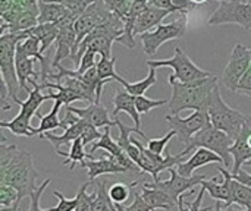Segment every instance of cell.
<instances>
[{"label":"cell","mask_w":251,"mask_h":211,"mask_svg":"<svg viewBox=\"0 0 251 211\" xmlns=\"http://www.w3.org/2000/svg\"><path fill=\"white\" fill-rule=\"evenodd\" d=\"M28 209H29V206L25 209V200H22V201L16 203V204L12 206V207H1L0 211H28Z\"/></svg>","instance_id":"cell-49"},{"label":"cell","mask_w":251,"mask_h":211,"mask_svg":"<svg viewBox=\"0 0 251 211\" xmlns=\"http://www.w3.org/2000/svg\"><path fill=\"white\" fill-rule=\"evenodd\" d=\"M16 203H19L18 191L7 184H0V206L1 207H12Z\"/></svg>","instance_id":"cell-35"},{"label":"cell","mask_w":251,"mask_h":211,"mask_svg":"<svg viewBox=\"0 0 251 211\" xmlns=\"http://www.w3.org/2000/svg\"><path fill=\"white\" fill-rule=\"evenodd\" d=\"M171 178L169 181H159V182H153V185L162 191H165L176 204L178 200L181 198V195H184L185 192L193 191L197 185H201L203 181L209 179L207 175H193L190 178H185L182 175L178 173V170L174 167L169 170Z\"/></svg>","instance_id":"cell-13"},{"label":"cell","mask_w":251,"mask_h":211,"mask_svg":"<svg viewBox=\"0 0 251 211\" xmlns=\"http://www.w3.org/2000/svg\"><path fill=\"white\" fill-rule=\"evenodd\" d=\"M103 1H104L106 7L112 13L118 15L124 22H125V19H126V16H128L131 7L134 4V0H103Z\"/></svg>","instance_id":"cell-34"},{"label":"cell","mask_w":251,"mask_h":211,"mask_svg":"<svg viewBox=\"0 0 251 211\" xmlns=\"http://www.w3.org/2000/svg\"><path fill=\"white\" fill-rule=\"evenodd\" d=\"M234 144V140L226 135L225 132L216 129L212 123L209 126H206L204 129H201L199 134H196L190 142L185 145V148L181 151L182 156H187L188 153L197 150V148H207L213 153H216L222 160H224V167L228 169L231 167V164H234L232 162V156L229 153L231 145Z\"/></svg>","instance_id":"cell-6"},{"label":"cell","mask_w":251,"mask_h":211,"mask_svg":"<svg viewBox=\"0 0 251 211\" xmlns=\"http://www.w3.org/2000/svg\"><path fill=\"white\" fill-rule=\"evenodd\" d=\"M50 182H51V179L47 178V179L37 188V191L31 194V197H29V209H28V211H43L40 209V200H41V195H43L44 189L50 185Z\"/></svg>","instance_id":"cell-40"},{"label":"cell","mask_w":251,"mask_h":211,"mask_svg":"<svg viewBox=\"0 0 251 211\" xmlns=\"http://www.w3.org/2000/svg\"><path fill=\"white\" fill-rule=\"evenodd\" d=\"M101 135H103V134H100V132L97 131V128H94L93 125L88 123V125L85 126L84 132H82L81 140H82L84 145H88V144L93 142V141H99V140L101 138Z\"/></svg>","instance_id":"cell-41"},{"label":"cell","mask_w":251,"mask_h":211,"mask_svg":"<svg viewBox=\"0 0 251 211\" xmlns=\"http://www.w3.org/2000/svg\"><path fill=\"white\" fill-rule=\"evenodd\" d=\"M231 206H243L247 211H251V188L232 179L231 175Z\"/></svg>","instance_id":"cell-29"},{"label":"cell","mask_w":251,"mask_h":211,"mask_svg":"<svg viewBox=\"0 0 251 211\" xmlns=\"http://www.w3.org/2000/svg\"><path fill=\"white\" fill-rule=\"evenodd\" d=\"M215 163L224 164V160L216 153H213L207 148H197V150H194L193 156L187 162H182L181 164L176 166V170L179 175L190 178V176H193L196 169L204 167L207 164H215Z\"/></svg>","instance_id":"cell-17"},{"label":"cell","mask_w":251,"mask_h":211,"mask_svg":"<svg viewBox=\"0 0 251 211\" xmlns=\"http://www.w3.org/2000/svg\"><path fill=\"white\" fill-rule=\"evenodd\" d=\"M99 150H104L106 153L112 154L121 166H124L128 172H141V169L128 157V154L119 147L118 141L112 138L110 135V128H104V132L101 135V138L99 141H96V144L90 148V154L99 151Z\"/></svg>","instance_id":"cell-14"},{"label":"cell","mask_w":251,"mask_h":211,"mask_svg":"<svg viewBox=\"0 0 251 211\" xmlns=\"http://www.w3.org/2000/svg\"><path fill=\"white\" fill-rule=\"evenodd\" d=\"M147 66L149 68H162V66H166V68H172L174 70V78L179 82H184V84H188V82H193V81H199V79H203V78H209L212 76L210 72L207 70H203L200 69L190 57L188 54L179 47L176 46L175 47V54L174 57L171 59H166V60H147Z\"/></svg>","instance_id":"cell-7"},{"label":"cell","mask_w":251,"mask_h":211,"mask_svg":"<svg viewBox=\"0 0 251 211\" xmlns=\"http://www.w3.org/2000/svg\"><path fill=\"white\" fill-rule=\"evenodd\" d=\"M231 175H232V173H231ZM232 179H235V181H238L240 184L247 185V187H250L251 188V173H247V172H244V170H240L237 175H232Z\"/></svg>","instance_id":"cell-48"},{"label":"cell","mask_w":251,"mask_h":211,"mask_svg":"<svg viewBox=\"0 0 251 211\" xmlns=\"http://www.w3.org/2000/svg\"><path fill=\"white\" fill-rule=\"evenodd\" d=\"M218 1H222V0H218ZM247 1H250V3H251V0H247Z\"/></svg>","instance_id":"cell-52"},{"label":"cell","mask_w":251,"mask_h":211,"mask_svg":"<svg viewBox=\"0 0 251 211\" xmlns=\"http://www.w3.org/2000/svg\"><path fill=\"white\" fill-rule=\"evenodd\" d=\"M49 97L47 94H41L40 84L32 87L31 93L28 94L26 100H19L16 98L13 103L19 106V113L12 119V120H1L0 128L1 129H9L10 134L16 137H34L35 128L31 126V119L34 115H38V109L43 104V101H47Z\"/></svg>","instance_id":"cell-5"},{"label":"cell","mask_w":251,"mask_h":211,"mask_svg":"<svg viewBox=\"0 0 251 211\" xmlns=\"http://www.w3.org/2000/svg\"><path fill=\"white\" fill-rule=\"evenodd\" d=\"M87 125H88V122H85V120L81 119V120L76 122L75 125L66 128L65 132H63L62 135H54V134L46 132V134H43L40 138H41V140H47V141L54 147V150L57 151V150L60 148V145H65V144L71 145L75 140L81 138V137H82V132H84V129H85Z\"/></svg>","instance_id":"cell-23"},{"label":"cell","mask_w":251,"mask_h":211,"mask_svg":"<svg viewBox=\"0 0 251 211\" xmlns=\"http://www.w3.org/2000/svg\"><path fill=\"white\" fill-rule=\"evenodd\" d=\"M156 82H157V69H156V68H150V69H149V75H147L144 79H141V81L128 82V81H125L124 78H121V81H119V84L124 87V90H126V91H128L131 95H134V97L144 95L146 91H147L151 85H154Z\"/></svg>","instance_id":"cell-28"},{"label":"cell","mask_w":251,"mask_h":211,"mask_svg":"<svg viewBox=\"0 0 251 211\" xmlns=\"http://www.w3.org/2000/svg\"><path fill=\"white\" fill-rule=\"evenodd\" d=\"M250 51H251V48H250Z\"/></svg>","instance_id":"cell-53"},{"label":"cell","mask_w":251,"mask_h":211,"mask_svg":"<svg viewBox=\"0 0 251 211\" xmlns=\"http://www.w3.org/2000/svg\"><path fill=\"white\" fill-rule=\"evenodd\" d=\"M84 142H82V140L81 138H78V140H75L72 144H71V150L68 151V153H63V151H60V150H57L56 151V154L57 156H63V157H66V160L62 163L63 166H71V170L74 169V166L76 164V163H79V164H82L87 159L88 160H94V157H93V154H90V153H85L84 151Z\"/></svg>","instance_id":"cell-26"},{"label":"cell","mask_w":251,"mask_h":211,"mask_svg":"<svg viewBox=\"0 0 251 211\" xmlns=\"http://www.w3.org/2000/svg\"><path fill=\"white\" fill-rule=\"evenodd\" d=\"M171 13H174V12L166 10V9H157V7H153V6H147V9L138 16V19L135 22L134 35H141L144 32H149L154 26L162 25L160 22Z\"/></svg>","instance_id":"cell-21"},{"label":"cell","mask_w":251,"mask_h":211,"mask_svg":"<svg viewBox=\"0 0 251 211\" xmlns=\"http://www.w3.org/2000/svg\"><path fill=\"white\" fill-rule=\"evenodd\" d=\"M165 120L169 126V131H174L179 141L185 145L196 134H199L201 129L212 123L207 110H197L185 119L179 117L178 115H168L165 116Z\"/></svg>","instance_id":"cell-10"},{"label":"cell","mask_w":251,"mask_h":211,"mask_svg":"<svg viewBox=\"0 0 251 211\" xmlns=\"http://www.w3.org/2000/svg\"><path fill=\"white\" fill-rule=\"evenodd\" d=\"M28 29L22 32H6L0 35V72H1V84L6 85L9 98L15 101L18 97V91L21 88L18 75H16V66H15V57H16V47L18 44L28 38Z\"/></svg>","instance_id":"cell-4"},{"label":"cell","mask_w":251,"mask_h":211,"mask_svg":"<svg viewBox=\"0 0 251 211\" xmlns=\"http://www.w3.org/2000/svg\"><path fill=\"white\" fill-rule=\"evenodd\" d=\"M75 16H68L66 19L57 22L59 35L56 40V53L51 60V68L57 69L63 59L72 57L75 44H76V32H75Z\"/></svg>","instance_id":"cell-12"},{"label":"cell","mask_w":251,"mask_h":211,"mask_svg":"<svg viewBox=\"0 0 251 211\" xmlns=\"http://www.w3.org/2000/svg\"><path fill=\"white\" fill-rule=\"evenodd\" d=\"M251 65V51L241 43L235 44L229 57V62L226 63L224 72H222V84L226 90L237 93L238 84L247 69Z\"/></svg>","instance_id":"cell-11"},{"label":"cell","mask_w":251,"mask_h":211,"mask_svg":"<svg viewBox=\"0 0 251 211\" xmlns=\"http://www.w3.org/2000/svg\"><path fill=\"white\" fill-rule=\"evenodd\" d=\"M240 25L251 29V3L246 0H222L218 9L210 15L209 25Z\"/></svg>","instance_id":"cell-8"},{"label":"cell","mask_w":251,"mask_h":211,"mask_svg":"<svg viewBox=\"0 0 251 211\" xmlns=\"http://www.w3.org/2000/svg\"><path fill=\"white\" fill-rule=\"evenodd\" d=\"M166 104H168L166 100H151V98H147L146 95L135 97V106H137V110L140 115H146L150 110L160 107V106H166Z\"/></svg>","instance_id":"cell-36"},{"label":"cell","mask_w":251,"mask_h":211,"mask_svg":"<svg viewBox=\"0 0 251 211\" xmlns=\"http://www.w3.org/2000/svg\"><path fill=\"white\" fill-rule=\"evenodd\" d=\"M238 137H240V138H243V140L247 142V145L251 148V116H250V119L246 122V125L243 126V129H241V132H240V135H238ZM238 137H237V138H238ZM244 166L251 167V160L250 162H247Z\"/></svg>","instance_id":"cell-45"},{"label":"cell","mask_w":251,"mask_h":211,"mask_svg":"<svg viewBox=\"0 0 251 211\" xmlns=\"http://www.w3.org/2000/svg\"><path fill=\"white\" fill-rule=\"evenodd\" d=\"M53 195L59 200V204L51 209H46L43 211H75L76 209V197L75 198H66L62 192L54 191Z\"/></svg>","instance_id":"cell-38"},{"label":"cell","mask_w":251,"mask_h":211,"mask_svg":"<svg viewBox=\"0 0 251 211\" xmlns=\"http://www.w3.org/2000/svg\"><path fill=\"white\" fill-rule=\"evenodd\" d=\"M172 6L175 12L181 13V16H187L196 7V4L191 0H172Z\"/></svg>","instance_id":"cell-42"},{"label":"cell","mask_w":251,"mask_h":211,"mask_svg":"<svg viewBox=\"0 0 251 211\" xmlns=\"http://www.w3.org/2000/svg\"><path fill=\"white\" fill-rule=\"evenodd\" d=\"M175 135H176V134H175L174 131H169L165 137H162V138H159V140H149L147 148H149L151 153L157 154V156H163V153H165L166 148H168L169 141H171Z\"/></svg>","instance_id":"cell-37"},{"label":"cell","mask_w":251,"mask_h":211,"mask_svg":"<svg viewBox=\"0 0 251 211\" xmlns=\"http://www.w3.org/2000/svg\"><path fill=\"white\" fill-rule=\"evenodd\" d=\"M50 1H56L60 3L62 6H65L72 16H75L76 19L91 6L94 4L97 0H50Z\"/></svg>","instance_id":"cell-32"},{"label":"cell","mask_w":251,"mask_h":211,"mask_svg":"<svg viewBox=\"0 0 251 211\" xmlns=\"http://www.w3.org/2000/svg\"><path fill=\"white\" fill-rule=\"evenodd\" d=\"M237 93L238 94H246V95L251 97V65L250 68L247 69V72L244 73V76L241 78V81L238 84V88H237Z\"/></svg>","instance_id":"cell-44"},{"label":"cell","mask_w":251,"mask_h":211,"mask_svg":"<svg viewBox=\"0 0 251 211\" xmlns=\"http://www.w3.org/2000/svg\"><path fill=\"white\" fill-rule=\"evenodd\" d=\"M141 197L144 198V201L153 209V210H171L172 207L176 206V203L162 189L156 188L153 184H143L141 188Z\"/></svg>","instance_id":"cell-22"},{"label":"cell","mask_w":251,"mask_h":211,"mask_svg":"<svg viewBox=\"0 0 251 211\" xmlns=\"http://www.w3.org/2000/svg\"><path fill=\"white\" fill-rule=\"evenodd\" d=\"M68 112L75 113L79 119L88 122L90 125H93L94 128H112L116 125V120H112L109 117V113L106 110V107L101 106V103H91L87 107L78 109L74 106H66Z\"/></svg>","instance_id":"cell-15"},{"label":"cell","mask_w":251,"mask_h":211,"mask_svg":"<svg viewBox=\"0 0 251 211\" xmlns=\"http://www.w3.org/2000/svg\"><path fill=\"white\" fill-rule=\"evenodd\" d=\"M115 65H116V57H115V56L110 57V59L101 57V56H100V59H99L96 68H97L99 79H100V82H101L103 85H106V84L110 82V81H118V82L121 81L122 76H121L119 73H116Z\"/></svg>","instance_id":"cell-30"},{"label":"cell","mask_w":251,"mask_h":211,"mask_svg":"<svg viewBox=\"0 0 251 211\" xmlns=\"http://www.w3.org/2000/svg\"><path fill=\"white\" fill-rule=\"evenodd\" d=\"M29 35H34L41 43V53H44L59 35V25L57 23H38L34 28L28 29Z\"/></svg>","instance_id":"cell-25"},{"label":"cell","mask_w":251,"mask_h":211,"mask_svg":"<svg viewBox=\"0 0 251 211\" xmlns=\"http://www.w3.org/2000/svg\"><path fill=\"white\" fill-rule=\"evenodd\" d=\"M215 211H247V210H238V209H235V207H222L221 206V201H216V204H215Z\"/></svg>","instance_id":"cell-50"},{"label":"cell","mask_w":251,"mask_h":211,"mask_svg":"<svg viewBox=\"0 0 251 211\" xmlns=\"http://www.w3.org/2000/svg\"><path fill=\"white\" fill-rule=\"evenodd\" d=\"M125 112L131 116V119L135 123V128L141 129V119H140V113L137 110L135 106V97L131 95L126 90H118L113 95V110H112V117L116 119V116Z\"/></svg>","instance_id":"cell-20"},{"label":"cell","mask_w":251,"mask_h":211,"mask_svg":"<svg viewBox=\"0 0 251 211\" xmlns=\"http://www.w3.org/2000/svg\"><path fill=\"white\" fill-rule=\"evenodd\" d=\"M207 112H209L212 125L216 129H219V131L225 132L226 135H229L234 141L240 135V132H241L243 126L246 125V122L250 119V115L241 113L240 110L229 107L224 101L219 85L213 90V93L210 95Z\"/></svg>","instance_id":"cell-3"},{"label":"cell","mask_w":251,"mask_h":211,"mask_svg":"<svg viewBox=\"0 0 251 211\" xmlns=\"http://www.w3.org/2000/svg\"><path fill=\"white\" fill-rule=\"evenodd\" d=\"M96 56H97V53H94L93 50H87V51L84 53V56L81 57L79 66H78L75 70H76L79 75H84L87 70H90L91 68H94V66L97 65L99 60H96Z\"/></svg>","instance_id":"cell-39"},{"label":"cell","mask_w":251,"mask_h":211,"mask_svg":"<svg viewBox=\"0 0 251 211\" xmlns=\"http://www.w3.org/2000/svg\"><path fill=\"white\" fill-rule=\"evenodd\" d=\"M168 81L172 87V95L168 101V107L175 116L184 110H207L210 95L218 87V78L215 75L188 84L179 82L174 75H169Z\"/></svg>","instance_id":"cell-2"},{"label":"cell","mask_w":251,"mask_h":211,"mask_svg":"<svg viewBox=\"0 0 251 211\" xmlns=\"http://www.w3.org/2000/svg\"><path fill=\"white\" fill-rule=\"evenodd\" d=\"M37 170L34 157L28 151L18 150L13 144H6L1 135L0 142V184H7L18 191L19 201L29 198L37 191Z\"/></svg>","instance_id":"cell-1"},{"label":"cell","mask_w":251,"mask_h":211,"mask_svg":"<svg viewBox=\"0 0 251 211\" xmlns=\"http://www.w3.org/2000/svg\"><path fill=\"white\" fill-rule=\"evenodd\" d=\"M149 6L175 12V9H174V6H172V0H149Z\"/></svg>","instance_id":"cell-47"},{"label":"cell","mask_w":251,"mask_h":211,"mask_svg":"<svg viewBox=\"0 0 251 211\" xmlns=\"http://www.w3.org/2000/svg\"><path fill=\"white\" fill-rule=\"evenodd\" d=\"M93 182H87L84 184L79 189H78V194H76V209L75 211H91L93 207V203L96 200V191L93 194H87V188L91 185Z\"/></svg>","instance_id":"cell-33"},{"label":"cell","mask_w":251,"mask_h":211,"mask_svg":"<svg viewBox=\"0 0 251 211\" xmlns=\"http://www.w3.org/2000/svg\"><path fill=\"white\" fill-rule=\"evenodd\" d=\"M219 173L222 175L224 178V182H218V178H212V179H206L201 182V187L206 188V191L209 192V195L216 200V201H221V203H225L224 206L225 207H231V172L224 169V167H219L218 169Z\"/></svg>","instance_id":"cell-18"},{"label":"cell","mask_w":251,"mask_h":211,"mask_svg":"<svg viewBox=\"0 0 251 211\" xmlns=\"http://www.w3.org/2000/svg\"><path fill=\"white\" fill-rule=\"evenodd\" d=\"M207 191H206V188H203L201 187V189H200V194L197 195V198L194 200V203H191V204H188V211H210L212 209H200V206H201V201H203V198H204V194H206Z\"/></svg>","instance_id":"cell-46"},{"label":"cell","mask_w":251,"mask_h":211,"mask_svg":"<svg viewBox=\"0 0 251 211\" xmlns=\"http://www.w3.org/2000/svg\"><path fill=\"white\" fill-rule=\"evenodd\" d=\"M34 59L25 56L22 51L16 50V57H15V66H16V75H18V81L21 85V90H24L26 94L31 93V88L28 87V82H31L32 87H35L38 84V76L40 73H37L34 70Z\"/></svg>","instance_id":"cell-19"},{"label":"cell","mask_w":251,"mask_h":211,"mask_svg":"<svg viewBox=\"0 0 251 211\" xmlns=\"http://www.w3.org/2000/svg\"><path fill=\"white\" fill-rule=\"evenodd\" d=\"M81 167L87 169V175L90 182H94L96 179H99V176L103 175H118V173H126L128 170L119 164V162L109 153H103V157L99 160H90V162H84L81 164Z\"/></svg>","instance_id":"cell-16"},{"label":"cell","mask_w":251,"mask_h":211,"mask_svg":"<svg viewBox=\"0 0 251 211\" xmlns=\"http://www.w3.org/2000/svg\"><path fill=\"white\" fill-rule=\"evenodd\" d=\"M185 32H187V16H181L179 19H176L171 23L159 25V26H156V29L141 34L140 41L143 43L144 53L147 56L153 57L165 43H168L171 40L181 38L185 35Z\"/></svg>","instance_id":"cell-9"},{"label":"cell","mask_w":251,"mask_h":211,"mask_svg":"<svg viewBox=\"0 0 251 211\" xmlns=\"http://www.w3.org/2000/svg\"><path fill=\"white\" fill-rule=\"evenodd\" d=\"M138 182H132L131 185H125V184H113L109 188V197L113 201V204H125V201L129 197V189L137 187Z\"/></svg>","instance_id":"cell-31"},{"label":"cell","mask_w":251,"mask_h":211,"mask_svg":"<svg viewBox=\"0 0 251 211\" xmlns=\"http://www.w3.org/2000/svg\"><path fill=\"white\" fill-rule=\"evenodd\" d=\"M38 10V23H57L71 16V12L65 6L50 0H40Z\"/></svg>","instance_id":"cell-24"},{"label":"cell","mask_w":251,"mask_h":211,"mask_svg":"<svg viewBox=\"0 0 251 211\" xmlns=\"http://www.w3.org/2000/svg\"><path fill=\"white\" fill-rule=\"evenodd\" d=\"M194 4H201V3H206V1H209V0H191Z\"/></svg>","instance_id":"cell-51"},{"label":"cell","mask_w":251,"mask_h":211,"mask_svg":"<svg viewBox=\"0 0 251 211\" xmlns=\"http://www.w3.org/2000/svg\"><path fill=\"white\" fill-rule=\"evenodd\" d=\"M60 106H63V103L60 100H54V104H53L50 113H47L46 116H43L40 113L37 115L40 117V125H38V128H35V134L38 137H41L46 132H50V131H54L57 128H62V119H59Z\"/></svg>","instance_id":"cell-27"},{"label":"cell","mask_w":251,"mask_h":211,"mask_svg":"<svg viewBox=\"0 0 251 211\" xmlns=\"http://www.w3.org/2000/svg\"><path fill=\"white\" fill-rule=\"evenodd\" d=\"M126 210L128 211H153V209L144 201V198L141 197V194L135 192L134 195V201L131 206H126Z\"/></svg>","instance_id":"cell-43"}]
</instances>
